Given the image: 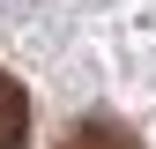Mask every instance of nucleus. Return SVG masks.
Returning <instances> with one entry per match:
<instances>
[{"label":"nucleus","mask_w":156,"mask_h":149,"mask_svg":"<svg viewBox=\"0 0 156 149\" xmlns=\"http://www.w3.org/2000/svg\"><path fill=\"white\" fill-rule=\"evenodd\" d=\"M30 142V97L8 67H0V149H23Z\"/></svg>","instance_id":"obj_1"},{"label":"nucleus","mask_w":156,"mask_h":149,"mask_svg":"<svg viewBox=\"0 0 156 149\" xmlns=\"http://www.w3.org/2000/svg\"><path fill=\"white\" fill-rule=\"evenodd\" d=\"M60 149H141V142H134L119 119H74L60 134Z\"/></svg>","instance_id":"obj_2"}]
</instances>
